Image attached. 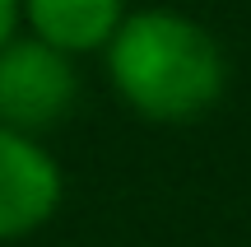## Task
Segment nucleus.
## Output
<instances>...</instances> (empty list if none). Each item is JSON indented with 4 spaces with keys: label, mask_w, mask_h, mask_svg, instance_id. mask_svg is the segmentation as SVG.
Returning <instances> with one entry per match:
<instances>
[{
    "label": "nucleus",
    "mask_w": 251,
    "mask_h": 247,
    "mask_svg": "<svg viewBox=\"0 0 251 247\" xmlns=\"http://www.w3.org/2000/svg\"><path fill=\"white\" fill-rule=\"evenodd\" d=\"M107 80L144 121L186 126L228 89V56L200 19L181 9H135L107 42Z\"/></svg>",
    "instance_id": "f257e3e1"
},
{
    "label": "nucleus",
    "mask_w": 251,
    "mask_h": 247,
    "mask_svg": "<svg viewBox=\"0 0 251 247\" xmlns=\"http://www.w3.org/2000/svg\"><path fill=\"white\" fill-rule=\"evenodd\" d=\"M75 98H79V75L65 52L37 42L33 33L0 47V126L42 136L70 117Z\"/></svg>",
    "instance_id": "f03ea898"
},
{
    "label": "nucleus",
    "mask_w": 251,
    "mask_h": 247,
    "mask_svg": "<svg viewBox=\"0 0 251 247\" xmlns=\"http://www.w3.org/2000/svg\"><path fill=\"white\" fill-rule=\"evenodd\" d=\"M65 196V177L56 154L37 136L0 126V243H19L37 233Z\"/></svg>",
    "instance_id": "7ed1b4c3"
},
{
    "label": "nucleus",
    "mask_w": 251,
    "mask_h": 247,
    "mask_svg": "<svg viewBox=\"0 0 251 247\" xmlns=\"http://www.w3.org/2000/svg\"><path fill=\"white\" fill-rule=\"evenodd\" d=\"M19 19H24V0H0V47L19 37Z\"/></svg>",
    "instance_id": "39448f33"
},
{
    "label": "nucleus",
    "mask_w": 251,
    "mask_h": 247,
    "mask_svg": "<svg viewBox=\"0 0 251 247\" xmlns=\"http://www.w3.org/2000/svg\"><path fill=\"white\" fill-rule=\"evenodd\" d=\"M24 19L37 42L56 47L65 56L107 52L126 19V0H24Z\"/></svg>",
    "instance_id": "20e7f679"
}]
</instances>
